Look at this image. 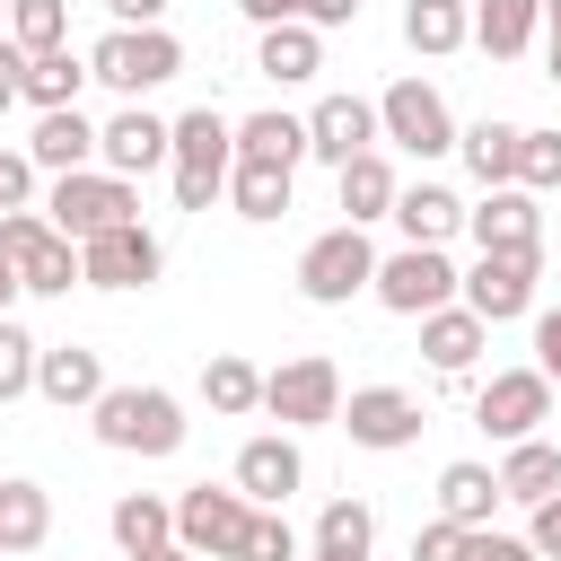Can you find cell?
Instances as JSON below:
<instances>
[{
	"label": "cell",
	"mask_w": 561,
	"mask_h": 561,
	"mask_svg": "<svg viewBox=\"0 0 561 561\" xmlns=\"http://www.w3.org/2000/svg\"><path fill=\"white\" fill-rule=\"evenodd\" d=\"M167 167H175V210H210L228 202V167H237V123L219 105H193L167 123Z\"/></svg>",
	"instance_id": "obj_1"
},
{
	"label": "cell",
	"mask_w": 561,
	"mask_h": 561,
	"mask_svg": "<svg viewBox=\"0 0 561 561\" xmlns=\"http://www.w3.org/2000/svg\"><path fill=\"white\" fill-rule=\"evenodd\" d=\"M88 430L114 447V456H175L184 447V403L167 394V386H105L96 403H88Z\"/></svg>",
	"instance_id": "obj_2"
},
{
	"label": "cell",
	"mask_w": 561,
	"mask_h": 561,
	"mask_svg": "<svg viewBox=\"0 0 561 561\" xmlns=\"http://www.w3.org/2000/svg\"><path fill=\"white\" fill-rule=\"evenodd\" d=\"M175 70H184V44H175L167 26H105V35L88 44V79L114 88L123 105H140L149 88H167Z\"/></svg>",
	"instance_id": "obj_3"
},
{
	"label": "cell",
	"mask_w": 561,
	"mask_h": 561,
	"mask_svg": "<svg viewBox=\"0 0 561 561\" xmlns=\"http://www.w3.org/2000/svg\"><path fill=\"white\" fill-rule=\"evenodd\" d=\"M44 219H53V237L88 245V237H105V228L140 219V184H123V175H105V167L53 175V193H44Z\"/></svg>",
	"instance_id": "obj_4"
},
{
	"label": "cell",
	"mask_w": 561,
	"mask_h": 561,
	"mask_svg": "<svg viewBox=\"0 0 561 561\" xmlns=\"http://www.w3.org/2000/svg\"><path fill=\"white\" fill-rule=\"evenodd\" d=\"M0 263L18 272L26 298H70L79 289V245L53 237L44 210H0Z\"/></svg>",
	"instance_id": "obj_5"
},
{
	"label": "cell",
	"mask_w": 561,
	"mask_h": 561,
	"mask_svg": "<svg viewBox=\"0 0 561 561\" xmlns=\"http://www.w3.org/2000/svg\"><path fill=\"white\" fill-rule=\"evenodd\" d=\"M368 298L386 307V316H438V307H456V263H447V245H394V254H377V280H368Z\"/></svg>",
	"instance_id": "obj_6"
},
{
	"label": "cell",
	"mask_w": 561,
	"mask_h": 561,
	"mask_svg": "<svg viewBox=\"0 0 561 561\" xmlns=\"http://www.w3.org/2000/svg\"><path fill=\"white\" fill-rule=\"evenodd\" d=\"M368 280H377L368 228H324V237H307V254H298V298H307V307H351Z\"/></svg>",
	"instance_id": "obj_7"
},
{
	"label": "cell",
	"mask_w": 561,
	"mask_h": 561,
	"mask_svg": "<svg viewBox=\"0 0 561 561\" xmlns=\"http://www.w3.org/2000/svg\"><path fill=\"white\" fill-rule=\"evenodd\" d=\"M263 412L298 438V430H324L333 412H342V368L324 359V351H298V359H280V368H263Z\"/></svg>",
	"instance_id": "obj_8"
},
{
	"label": "cell",
	"mask_w": 561,
	"mask_h": 561,
	"mask_svg": "<svg viewBox=\"0 0 561 561\" xmlns=\"http://www.w3.org/2000/svg\"><path fill=\"white\" fill-rule=\"evenodd\" d=\"M377 140H394L403 158H447L456 149V114H447V96L430 79H394L377 96Z\"/></svg>",
	"instance_id": "obj_9"
},
{
	"label": "cell",
	"mask_w": 561,
	"mask_h": 561,
	"mask_svg": "<svg viewBox=\"0 0 561 561\" xmlns=\"http://www.w3.org/2000/svg\"><path fill=\"white\" fill-rule=\"evenodd\" d=\"M245 526H254V500L228 482V491H210V482H193L184 500H175V543L193 552V561H237L245 552Z\"/></svg>",
	"instance_id": "obj_10"
},
{
	"label": "cell",
	"mask_w": 561,
	"mask_h": 561,
	"mask_svg": "<svg viewBox=\"0 0 561 561\" xmlns=\"http://www.w3.org/2000/svg\"><path fill=\"white\" fill-rule=\"evenodd\" d=\"M535 272L543 254H473V272H456V307L482 324H517L535 316Z\"/></svg>",
	"instance_id": "obj_11"
},
{
	"label": "cell",
	"mask_w": 561,
	"mask_h": 561,
	"mask_svg": "<svg viewBox=\"0 0 561 561\" xmlns=\"http://www.w3.org/2000/svg\"><path fill=\"white\" fill-rule=\"evenodd\" d=\"M158 272H167V245L140 219H123V228H105V237L79 245V289H149Z\"/></svg>",
	"instance_id": "obj_12"
},
{
	"label": "cell",
	"mask_w": 561,
	"mask_h": 561,
	"mask_svg": "<svg viewBox=\"0 0 561 561\" xmlns=\"http://www.w3.org/2000/svg\"><path fill=\"white\" fill-rule=\"evenodd\" d=\"M543 421H552V386H543V368H500V377L473 394V430H491L500 447L543 438Z\"/></svg>",
	"instance_id": "obj_13"
},
{
	"label": "cell",
	"mask_w": 561,
	"mask_h": 561,
	"mask_svg": "<svg viewBox=\"0 0 561 561\" xmlns=\"http://www.w3.org/2000/svg\"><path fill=\"white\" fill-rule=\"evenodd\" d=\"M333 430H351V447H368V456H394V447L421 438V394H403V386H351L342 412H333Z\"/></svg>",
	"instance_id": "obj_14"
},
{
	"label": "cell",
	"mask_w": 561,
	"mask_h": 561,
	"mask_svg": "<svg viewBox=\"0 0 561 561\" xmlns=\"http://www.w3.org/2000/svg\"><path fill=\"white\" fill-rule=\"evenodd\" d=\"M254 508H289V491H307V456H298V438L289 430H263V438H245L237 447V473H228Z\"/></svg>",
	"instance_id": "obj_15"
},
{
	"label": "cell",
	"mask_w": 561,
	"mask_h": 561,
	"mask_svg": "<svg viewBox=\"0 0 561 561\" xmlns=\"http://www.w3.org/2000/svg\"><path fill=\"white\" fill-rule=\"evenodd\" d=\"M359 149H377V105H368V96H351V88L316 96V105H307V158L351 167Z\"/></svg>",
	"instance_id": "obj_16"
},
{
	"label": "cell",
	"mask_w": 561,
	"mask_h": 561,
	"mask_svg": "<svg viewBox=\"0 0 561 561\" xmlns=\"http://www.w3.org/2000/svg\"><path fill=\"white\" fill-rule=\"evenodd\" d=\"M465 237H473L482 254H543V210H535V193L500 184V193H482V202L465 210Z\"/></svg>",
	"instance_id": "obj_17"
},
{
	"label": "cell",
	"mask_w": 561,
	"mask_h": 561,
	"mask_svg": "<svg viewBox=\"0 0 561 561\" xmlns=\"http://www.w3.org/2000/svg\"><path fill=\"white\" fill-rule=\"evenodd\" d=\"M96 167H105V175H123V184H140L149 167H167V114L123 105L114 123H96Z\"/></svg>",
	"instance_id": "obj_18"
},
{
	"label": "cell",
	"mask_w": 561,
	"mask_h": 561,
	"mask_svg": "<svg viewBox=\"0 0 561 561\" xmlns=\"http://www.w3.org/2000/svg\"><path fill=\"white\" fill-rule=\"evenodd\" d=\"M105 386H114V377H105V351H88V342H44V351H35V394H44L53 412H88Z\"/></svg>",
	"instance_id": "obj_19"
},
{
	"label": "cell",
	"mask_w": 561,
	"mask_h": 561,
	"mask_svg": "<svg viewBox=\"0 0 561 561\" xmlns=\"http://www.w3.org/2000/svg\"><path fill=\"white\" fill-rule=\"evenodd\" d=\"M26 158H35V175H79V167H96V123H88L79 105H61V114H35V131H26Z\"/></svg>",
	"instance_id": "obj_20"
},
{
	"label": "cell",
	"mask_w": 561,
	"mask_h": 561,
	"mask_svg": "<svg viewBox=\"0 0 561 561\" xmlns=\"http://www.w3.org/2000/svg\"><path fill=\"white\" fill-rule=\"evenodd\" d=\"M394 193H403V175L386 167V149H359L351 167H333V202H342V228H368V219H386V210H394Z\"/></svg>",
	"instance_id": "obj_21"
},
{
	"label": "cell",
	"mask_w": 561,
	"mask_h": 561,
	"mask_svg": "<svg viewBox=\"0 0 561 561\" xmlns=\"http://www.w3.org/2000/svg\"><path fill=\"white\" fill-rule=\"evenodd\" d=\"M482 342H491V324H482V316H465V307H438V316H421V359H430L438 377H473Z\"/></svg>",
	"instance_id": "obj_22"
},
{
	"label": "cell",
	"mask_w": 561,
	"mask_h": 561,
	"mask_svg": "<svg viewBox=\"0 0 561 561\" xmlns=\"http://www.w3.org/2000/svg\"><path fill=\"white\" fill-rule=\"evenodd\" d=\"M491 508H500V473H491V465H473V456L438 465V517H447V526L482 535V526H491Z\"/></svg>",
	"instance_id": "obj_23"
},
{
	"label": "cell",
	"mask_w": 561,
	"mask_h": 561,
	"mask_svg": "<svg viewBox=\"0 0 561 561\" xmlns=\"http://www.w3.org/2000/svg\"><path fill=\"white\" fill-rule=\"evenodd\" d=\"M44 535H53V491L26 482V473H9L0 482V552L26 561V552H44Z\"/></svg>",
	"instance_id": "obj_24"
},
{
	"label": "cell",
	"mask_w": 561,
	"mask_h": 561,
	"mask_svg": "<svg viewBox=\"0 0 561 561\" xmlns=\"http://www.w3.org/2000/svg\"><path fill=\"white\" fill-rule=\"evenodd\" d=\"M254 70L280 79V88H307V79L324 70V35L298 26V18H289V26H263V35H254Z\"/></svg>",
	"instance_id": "obj_25"
},
{
	"label": "cell",
	"mask_w": 561,
	"mask_h": 561,
	"mask_svg": "<svg viewBox=\"0 0 561 561\" xmlns=\"http://www.w3.org/2000/svg\"><path fill=\"white\" fill-rule=\"evenodd\" d=\"M79 88H88V53H26V70H18V105H35V114H61V105H79Z\"/></svg>",
	"instance_id": "obj_26"
},
{
	"label": "cell",
	"mask_w": 561,
	"mask_h": 561,
	"mask_svg": "<svg viewBox=\"0 0 561 561\" xmlns=\"http://www.w3.org/2000/svg\"><path fill=\"white\" fill-rule=\"evenodd\" d=\"M394 228H403V245H447L456 228H465V202L447 193V184H403L394 193V210H386Z\"/></svg>",
	"instance_id": "obj_27"
},
{
	"label": "cell",
	"mask_w": 561,
	"mask_h": 561,
	"mask_svg": "<svg viewBox=\"0 0 561 561\" xmlns=\"http://www.w3.org/2000/svg\"><path fill=\"white\" fill-rule=\"evenodd\" d=\"M105 535L123 543V561H140V552L175 543V500H158V491H123V500L105 508Z\"/></svg>",
	"instance_id": "obj_28"
},
{
	"label": "cell",
	"mask_w": 561,
	"mask_h": 561,
	"mask_svg": "<svg viewBox=\"0 0 561 561\" xmlns=\"http://www.w3.org/2000/svg\"><path fill=\"white\" fill-rule=\"evenodd\" d=\"M237 158H254V167H289V175H298V158H307V114H280V105L245 114V123H237Z\"/></svg>",
	"instance_id": "obj_29"
},
{
	"label": "cell",
	"mask_w": 561,
	"mask_h": 561,
	"mask_svg": "<svg viewBox=\"0 0 561 561\" xmlns=\"http://www.w3.org/2000/svg\"><path fill=\"white\" fill-rule=\"evenodd\" d=\"M517 131H526V123H500V114H482V123H465V131H456V149H465V167H473V184H482V193L517 184Z\"/></svg>",
	"instance_id": "obj_30"
},
{
	"label": "cell",
	"mask_w": 561,
	"mask_h": 561,
	"mask_svg": "<svg viewBox=\"0 0 561 561\" xmlns=\"http://www.w3.org/2000/svg\"><path fill=\"white\" fill-rule=\"evenodd\" d=\"M202 403H210L219 421L263 412V368H254L245 351H210V359H202Z\"/></svg>",
	"instance_id": "obj_31"
},
{
	"label": "cell",
	"mask_w": 561,
	"mask_h": 561,
	"mask_svg": "<svg viewBox=\"0 0 561 561\" xmlns=\"http://www.w3.org/2000/svg\"><path fill=\"white\" fill-rule=\"evenodd\" d=\"M491 473H500V500L535 508V500H552V491H561V447H552V438H517Z\"/></svg>",
	"instance_id": "obj_32"
},
{
	"label": "cell",
	"mask_w": 561,
	"mask_h": 561,
	"mask_svg": "<svg viewBox=\"0 0 561 561\" xmlns=\"http://www.w3.org/2000/svg\"><path fill=\"white\" fill-rule=\"evenodd\" d=\"M403 44L430 53V61L438 53H465L473 44V9L465 0H403Z\"/></svg>",
	"instance_id": "obj_33"
},
{
	"label": "cell",
	"mask_w": 561,
	"mask_h": 561,
	"mask_svg": "<svg viewBox=\"0 0 561 561\" xmlns=\"http://www.w3.org/2000/svg\"><path fill=\"white\" fill-rule=\"evenodd\" d=\"M535 26H543V0H473V44L491 61H517L535 44Z\"/></svg>",
	"instance_id": "obj_34"
},
{
	"label": "cell",
	"mask_w": 561,
	"mask_h": 561,
	"mask_svg": "<svg viewBox=\"0 0 561 561\" xmlns=\"http://www.w3.org/2000/svg\"><path fill=\"white\" fill-rule=\"evenodd\" d=\"M289 184H298L289 167H254V158H237V167H228V210L254 219V228H272V219L289 210Z\"/></svg>",
	"instance_id": "obj_35"
},
{
	"label": "cell",
	"mask_w": 561,
	"mask_h": 561,
	"mask_svg": "<svg viewBox=\"0 0 561 561\" xmlns=\"http://www.w3.org/2000/svg\"><path fill=\"white\" fill-rule=\"evenodd\" d=\"M368 543H377V508L368 500H324V517H316V543L307 552H333V561H368Z\"/></svg>",
	"instance_id": "obj_36"
},
{
	"label": "cell",
	"mask_w": 561,
	"mask_h": 561,
	"mask_svg": "<svg viewBox=\"0 0 561 561\" xmlns=\"http://www.w3.org/2000/svg\"><path fill=\"white\" fill-rule=\"evenodd\" d=\"M9 44L18 53H61L70 44V0H9Z\"/></svg>",
	"instance_id": "obj_37"
},
{
	"label": "cell",
	"mask_w": 561,
	"mask_h": 561,
	"mask_svg": "<svg viewBox=\"0 0 561 561\" xmlns=\"http://www.w3.org/2000/svg\"><path fill=\"white\" fill-rule=\"evenodd\" d=\"M35 333L18 324V316H0V403H18V394H35Z\"/></svg>",
	"instance_id": "obj_38"
},
{
	"label": "cell",
	"mask_w": 561,
	"mask_h": 561,
	"mask_svg": "<svg viewBox=\"0 0 561 561\" xmlns=\"http://www.w3.org/2000/svg\"><path fill=\"white\" fill-rule=\"evenodd\" d=\"M517 193H561V131H517Z\"/></svg>",
	"instance_id": "obj_39"
},
{
	"label": "cell",
	"mask_w": 561,
	"mask_h": 561,
	"mask_svg": "<svg viewBox=\"0 0 561 561\" xmlns=\"http://www.w3.org/2000/svg\"><path fill=\"white\" fill-rule=\"evenodd\" d=\"M307 543H298V526L280 517V508H254V526H245V552L237 561H298Z\"/></svg>",
	"instance_id": "obj_40"
},
{
	"label": "cell",
	"mask_w": 561,
	"mask_h": 561,
	"mask_svg": "<svg viewBox=\"0 0 561 561\" xmlns=\"http://www.w3.org/2000/svg\"><path fill=\"white\" fill-rule=\"evenodd\" d=\"M26 202H35V158L0 149V210H26Z\"/></svg>",
	"instance_id": "obj_41"
},
{
	"label": "cell",
	"mask_w": 561,
	"mask_h": 561,
	"mask_svg": "<svg viewBox=\"0 0 561 561\" xmlns=\"http://www.w3.org/2000/svg\"><path fill=\"white\" fill-rule=\"evenodd\" d=\"M526 543H535V561H561V491L526 508Z\"/></svg>",
	"instance_id": "obj_42"
},
{
	"label": "cell",
	"mask_w": 561,
	"mask_h": 561,
	"mask_svg": "<svg viewBox=\"0 0 561 561\" xmlns=\"http://www.w3.org/2000/svg\"><path fill=\"white\" fill-rule=\"evenodd\" d=\"M412 561H465V526H447V517H430V526L412 535Z\"/></svg>",
	"instance_id": "obj_43"
},
{
	"label": "cell",
	"mask_w": 561,
	"mask_h": 561,
	"mask_svg": "<svg viewBox=\"0 0 561 561\" xmlns=\"http://www.w3.org/2000/svg\"><path fill=\"white\" fill-rule=\"evenodd\" d=\"M465 561H535V543H526V535L482 526V535H465Z\"/></svg>",
	"instance_id": "obj_44"
},
{
	"label": "cell",
	"mask_w": 561,
	"mask_h": 561,
	"mask_svg": "<svg viewBox=\"0 0 561 561\" xmlns=\"http://www.w3.org/2000/svg\"><path fill=\"white\" fill-rule=\"evenodd\" d=\"M535 368H543V386H561V307L535 316Z\"/></svg>",
	"instance_id": "obj_45"
},
{
	"label": "cell",
	"mask_w": 561,
	"mask_h": 561,
	"mask_svg": "<svg viewBox=\"0 0 561 561\" xmlns=\"http://www.w3.org/2000/svg\"><path fill=\"white\" fill-rule=\"evenodd\" d=\"M167 9H175V0H105L114 26H167Z\"/></svg>",
	"instance_id": "obj_46"
},
{
	"label": "cell",
	"mask_w": 561,
	"mask_h": 561,
	"mask_svg": "<svg viewBox=\"0 0 561 561\" xmlns=\"http://www.w3.org/2000/svg\"><path fill=\"white\" fill-rule=\"evenodd\" d=\"M237 9L254 18V35H263V26H289V18L307 26V0H237Z\"/></svg>",
	"instance_id": "obj_47"
},
{
	"label": "cell",
	"mask_w": 561,
	"mask_h": 561,
	"mask_svg": "<svg viewBox=\"0 0 561 561\" xmlns=\"http://www.w3.org/2000/svg\"><path fill=\"white\" fill-rule=\"evenodd\" d=\"M359 18V0H307V26L316 35H333V26H351Z\"/></svg>",
	"instance_id": "obj_48"
},
{
	"label": "cell",
	"mask_w": 561,
	"mask_h": 561,
	"mask_svg": "<svg viewBox=\"0 0 561 561\" xmlns=\"http://www.w3.org/2000/svg\"><path fill=\"white\" fill-rule=\"evenodd\" d=\"M18 70H26V53L0 35V123H9V105H18Z\"/></svg>",
	"instance_id": "obj_49"
},
{
	"label": "cell",
	"mask_w": 561,
	"mask_h": 561,
	"mask_svg": "<svg viewBox=\"0 0 561 561\" xmlns=\"http://www.w3.org/2000/svg\"><path fill=\"white\" fill-rule=\"evenodd\" d=\"M18 298H26V289H18V272H9V263H0V316H9V307H18Z\"/></svg>",
	"instance_id": "obj_50"
},
{
	"label": "cell",
	"mask_w": 561,
	"mask_h": 561,
	"mask_svg": "<svg viewBox=\"0 0 561 561\" xmlns=\"http://www.w3.org/2000/svg\"><path fill=\"white\" fill-rule=\"evenodd\" d=\"M140 561H193V552H184V543H158V552H140Z\"/></svg>",
	"instance_id": "obj_51"
},
{
	"label": "cell",
	"mask_w": 561,
	"mask_h": 561,
	"mask_svg": "<svg viewBox=\"0 0 561 561\" xmlns=\"http://www.w3.org/2000/svg\"><path fill=\"white\" fill-rule=\"evenodd\" d=\"M543 26H552V44H561V0H543Z\"/></svg>",
	"instance_id": "obj_52"
},
{
	"label": "cell",
	"mask_w": 561,
	"mask_h": 561,
	"mask_svg": "<svg viewBox=\"0 0 561 561\" xmlns=\"http://www.w3.org/2000/svg\"><path fill=\"white\" fill-rule=\"evenodd\" d=\"M0 35H9V0H0Z\"/></svg>",
	"instance_id": "obj_53"
},
{
	"label": "cell",
	"mask_w": 561,
	"mask_h": 561,
	"mask_svg": "<svg viewBox=\"0 0 561 561\" xmlns=\"http://www.w3.org/2000/svg\"><path fill=\"white\" fill-rule=\"evenodd\" d=\"M307 561H333V552H307Z\"/></svg>",
	"instance_id": "obj_54"
},
{
	"label": "cell",
	"mask_w": 561,
	"mask_h": 561,
	"mask_svg": "<svg viewBox=\"0 0 561 561\" xmlns=\"http://www.w3.org/2000/svg\"><path fill=\"white\" fill-rule=\"evenodd\" d=\"M0 561H9V552H0Z\"/></svg>",
	"instance_id": "obj_55"
}]
</instances>
